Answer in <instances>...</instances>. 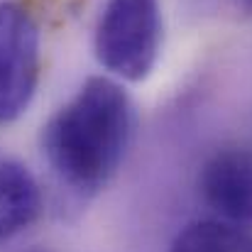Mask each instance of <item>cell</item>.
<instances>
[{
	"mask_svg": "<svg viewBox=\"0 0 252 252\" xmlns=\"http://www.w3.org/2000/svg\"><path fill=\"white\" fill-rule=\"evenodd\" d=\"M135 132L127 91L108 76H91L44 125L42 152L49 169L76 196L103 191L123 164Z\"/></svg>",
	"mask_w": 252,
	"mask_h": 252,
	"instance_id": "1",
	"label": "cell"
},
{
	"mask_svg": "<svg viewBox=\"0 0 252 252\" xmlns=\"http://www.w3.org/2000/svg\"><path fill=\"white\" fill-rule=\"evenodd\" d=\"M93 49L115 79L140 84L157 66L162 49L159 0H105Z\"/></svg>",
	"mask_w": 252,
	"mask_h": 252,
	"instance_id": "2",
	"label": "cell"
},
{
	"mask_svg": "<svg viewBox=\"0 0 252 252\" xmlns=\"http://www.w3.org/2000/svg\"><path fill=\"white\" fill-rule=\"evenodd\" d=\"M42 74L37 20L20 0H0V125L27 113Z\"/></svg>",
	"mask_w": 252,
	"mask_h": 252,
	"instance_id": "3",
	"label": "cell"
},
{
	"mask_svg": "<svg viewBox=\"0 0 252 252\" xmlns=\"http://www.w3.org/2000/svg\"><path fill=\"white\" fill-rule=\"evenodd\" d=\"M203 201L228 223L252 225V150L223 147L201 169Z\"/></svg>",
	"mask_w": 252,
	"mask_h": 252,
	"instance_id": "4",
	"label": "cell"
},
{
	"mask_svg": "<svg viewBox=\"0 0 252 252\" xmlns=\"http://www.w3.org/2000/svg\"><path fill=\"white\" fill-rule=\"evenodd\" d=\"M39 211L42 193L34 176L25 164L0 150V245L32 225Z\"/></svg>",
	"mask_w": 252,
	"mask_h": 252,
	"instance_id": "5",
	"label": "cell"
},
{
	"mask_svg": "<svg viewBox=\"0 0 252 252\" xmlns=\"http://www.w3.org/2000/svg\"><path fill=\"white\" fill-rule=\"evenodd\" d=\"M169 252H252V233L228 220H193L176 233Z\"/></svg>",
	"mask_w": 252,
	"mask_h": 252,
	"instance_id": "6",
	"label": "cell"
},
{
	"mask_svg": "<svg viewBox=\"0 0 252 252\" xmlns=\"http://www.w3.org/2000/svg\"><path fill=\"white\" fill-rule=\"evenodd\" d=\"M20 252H49V250L42 248V245H32V248H25V250H20Z\"/></svg>",
	"mask_w": 252,
	"mask_h": 252,
	"instance_id": "7",
	"label": "cell"
},
{
	"mask_svg": "<svg viewBox=\"0 0 252 252\" xmlns=\"http://www.w3.org/2000/svg\"><path fill=\"white\" fill-rule=\"evenodd\" d=\"M243 2H245V5H252V0H243Z\"/></svg>",
	"mask_w": 252,
	"mask_h": 252,
	"instance_id": "8",
	"label": "cell"
}]
</instances>
